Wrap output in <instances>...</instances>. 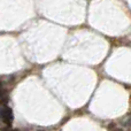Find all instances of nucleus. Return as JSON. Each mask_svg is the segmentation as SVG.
I'll return each instance as SVG.
<instances>
[{"label":"nucleus","instance_id":"nucleus-3","mask_svg":"<svg viewBox=\"0 0 131 131\" xmlns=\"http://www.w3.org/2000/svg\"><path fill=\"white\" fill-rule=\"evenodd\" d=\"M115 131H122V130H121V129H116Z\"/></svg>","mask_w":131,"mask_h":131},{"label":"nucleus","instance_id":"nucleus-2","mask_svg":"<svg viewBox=\"0 0 131 131\" xmlns=\"http://www.w3.org/2000/svg\"><path fill=\"white\" fill-rule=\"evenodd\" d=\"M2 97H4V89H2L1 84H0V98H2Z\"/></svg>","mask_w":131,"mask_h":131},{"label":"nucleus","instance_id":"nucleus-1","mask_svg":"<svg viewBox=\"0 0 131 131\" xmlns=\"http://www.w3.org/2000/svg\"><path fill=\"white\" fill-rule=\"evenodd\" d=\"M13 112L7 106H0V121L4 122L7 127H10L13 123Z\"/></svg>","mask_w":131,"mask_h":131}]
</instances>
